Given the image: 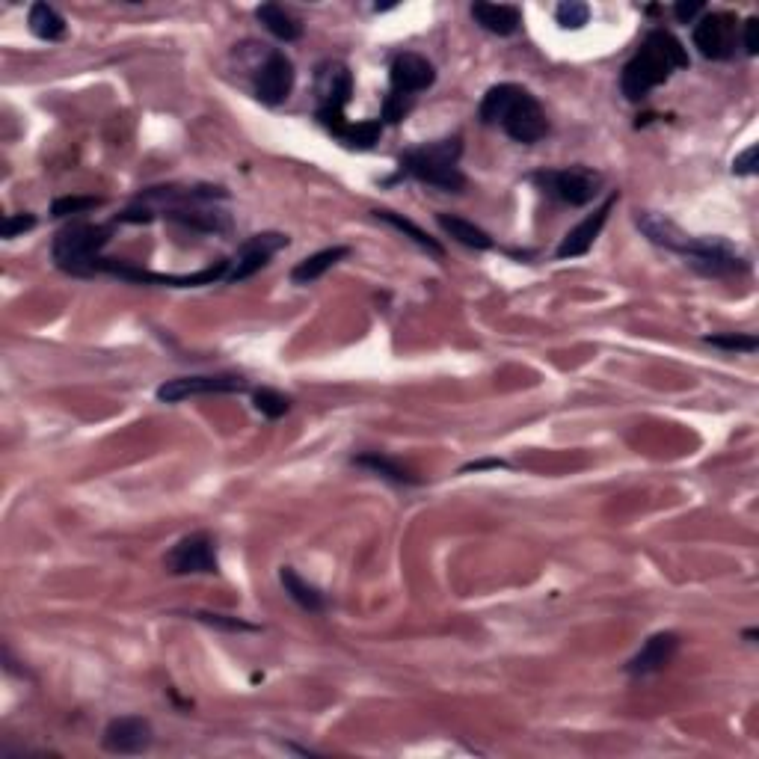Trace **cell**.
I'll use <instances>...</instances> for the list:
<instances>
[{
    "label": "cell",
    "mask_w": 759,
    "mask_h": 759,
    "mask_svg": "<svg viewBox=\"0 0 759 759\" xmlns=\"http://www.w3.org/2000/svg\"><path fill=\"white\" fill-rule=\"evenodd\" d=\"M478 116L484 125H502L513 143L531 146L549 134V119L540 101L519 84L490 86L481 98Z\"/></svg>",
    "instance_id": "6da1fadb"
},
{
    "label": "cell",
    "mask_w": 759,
    "mask_h": 759,
    "mask_svg": "<svg viewBox=\"0 0 759 759\" xmlns=\"http://www.w3.org/2000/svg\"><path fill=\"white\" fill-rule=\"evenodd\" d=\"M688 66V51L682 42L668 30H653L647 33L641 51L623 66L620 75V89L629 101L647 98L656 86H662L676 69Z\"/></svg>",
    "instance_id": "7a4b0ae2"
},
{
    "label": "cell",
    "mask_w": 759,
    "mask_h": 759,
    "mask_svg": "<svg viewBox=\"0 0 759 759\" xmlns=\"http://www.w3.org/2000/svg\"><path fill=\"white\" fill-rule=\"evenodd\" d=\"M460 155H463L460 137H445V140L427 143V146L410 149L401 155V175H410V178L430 184V187H439L445 193H460L466 187V175L457 167Z\"/></svg>",
    "instance_id": "3957f363"
},
{
    "label": "cell",
    "mask_w": 759,
    "mask_h": 759,
    "mask_svg": "<svg viewBox=\"0 0 759 759\" xmlns=\"http://www.w3.org/2000/svg\"><path fill=\"white\" fill-rule=\"evenodd\" d=\"M110 244V226L101 223H69L54 235L51 258L63 273L72 276H95L101 250Z\"/></svg>",
    "instance_id": "277c9868"
},
{
    "label": "cell",
    "mask_w": 759,
    "mask_h": 759,
    "mask_svg": "<svg viewBox=\"0 0 759 759\" xmlns=\"http://www.w3.org/2000/svg\"><path fill=\"white\" fill-rule=\"evenodd\" d=\"M531 181L543 193H549L567 205H588L599 196V187H602V175L588 167L543 169V172H534Z\"/></svg>",
    "instance_id": "5b68a950"
},
{
    "label": "cell",
    "mask_w": 759,
    "mask_h": 759,
    "mask_svg": "<svg viewBox=\"0 0 759 759\" xmlns=\"http://www.w3.org/2000/svg\"><path fill=\"white\" fill-rule=\"evenodd\" d=\"M691 39L700 57L715 63L730 60L739 42V18L733 12H703V18L694 21Z\"/></svg>",
    "instance_id": "8992f818"
},
{
    "label": "cell",
    "mask_w": 759,
    "mask_h": 759,
    "mask_svg": "<svg viewBox=\"0 0 759 759\" xmlns=\"http://www.w3.org/2000/svg\"><path fill=\"white\" fill-rule=\"evenodd\" d=\"M164 564L172 576H211L220 570L217 543L208 531H193L169 549Z\"/></svg>",
    "instance_id": "52a82bcc"
},
{
    "label": "cell",
    "mask_w": 759,
    "mask_h": 759,
    "mask_svg": "<svg viewBox=\"0 0 759 759\" xmlns=\"http://www.w3.org/2000/svg\"><path fill=\"white\" fill-rule=\"evenodd\" d=\"M682 258H688V264L697 273L715 276V279L748 273V261L736 253L727 241H721V238H694L691 235L688 247L682 250Z\"/></svg>",
    "instance_id": "ba28073f"
},
{
    "label": "cell",
    "mask_w": 759,
    "mask_h": 759,
    "mask_svg": "<svg viewBox=\"0 0 759 759\" xmlns=\"http://www.w3.org/2000/svg\"><path fill=\"white\" fill-rule=\"evenodd\" d=\"M247 380L238 374H193V377H175L158 386V401L164 404H181L187 398L199 395H241L247 392Z\"/></svg>",
    "instance_id": "9c48e42d"
},
{
    "label": "cell",
    "mask_w": 759,
    "mask_h": 759,
    "mask_svg": "<svg viewBox=\"0 0 759 759\" xmlns=\"http://www.w3.org/2000/svg\"><path fill=\"white\" fill-rule=\"evenodd\" d=\"M155 742V733H152V724L140 715H125V718H113L107 727H104V736H101V748L107 754H116V757H134V754H146Z\"/></svg>",
    "instance_id": "30bf717a"
},
{
    "label": "cell",
    "mask_w": 759,
    "mask_h": 759,
    "mask_svg": "<svg viewBox=\"0 0 759 759\" xmlns=\"http://www.w3.org/2000/svg\"><path fill=\"white\" fill-rule=\"evenodd\" d=\"M288 247V235L282 232H261V235H253L250 241L241 244V250L235 253V258H229V276L226 282H244L255 276L258 270H264L270 264V258Z\"/></svg>",
    "instance_id": "8fae6325"
},
{
    "label": "cell",
    "mask_w": 759,
    "mask_h": 759,
    "mask_svg": "<svg viewBox=\"0 0 759 759\" xmlns=\"http://www.w3.org/2000/svg\"><path fill=\"white\" fill-rule=\"evenodd\" d=\"M294 63L282 54V51H273L264 66L258 69V78H255V98L267 107H276L282 104L291 89H294Z\"/></svg>",
    "instance_id": "7c38bea8"
},
{
    "label": "cell",
    "mask_w": 759,
    "mask_h": 759,
    "mask_svg": "<svg viewBox=\"0 0 759 759\" xmlns=\"http://www.w3.org/2000/svg\"><path fill=\"white\" fill-rule=\"evenodd\" d=\"M679 653V635L676 632H656L653 638H647V644L626 662V674L629 676H653L665 671L674 656Z\"/></svg>",
    "instance_id": "4fadbf2b"
},
{
    "label": "cell",
    "mask_w": 759,
    "mask_h": 759,
    "mask_svg": "<svg viewBox=\"0 0 759 759\" xmlns=\"http://www.w3.org/2000/svg\"><path fill=\"white\" fill-rule=\"evenodd\" d=\"M617 205V193H611L593 214H588L579 226H573L567 235H564V241H561V247L555 250L558 258H579V255H585L593 247V241L599 238V232H602V226L608 223V214H611V208Z\"/></svg>",
    "instance_id": "5bb4252c"
},
{
    "label": "cell",
    "mask_w": 759,
    "mask_h": 759,
    "mask_svg": "<svg viewBox=\"0 0 759 759\" xmlns=\"http://www.w3.org/2000/svg\"><path fill=\"white\" fill-rule=\"evenodd\" d=\"M389 81H392V89H395V92L416 95V92H424V89L433 86V81H436V69H433L430 60H424L422 54H398V57L392 60Z\"/></svg>",
    "instance_id": "9a60e30c"
},
{
    "label": "cell",
    "mask_w": 759,
    "mask_h": 759,
    "mask_svg": "<svg viewBox=\"0 0 759 759\" xmlns=\"http://www.w3.org/2000/svg\"><path fill=\"white\" fill-rule=\"evenodd\" d=\"M315 84H318V98H321L318 110H341L344 113V107H347V101L353 95V78H350L347 66L344 63H324V66H318Z\"/></svg>",
    "instance_id": "2e32d148"
},
{
    "label": "cell",
    "mask_w": 759,
    "mask_h": 759,
    "mask_svg": "<svg viewBox=\"0 0 759 759\" xmlns=\"http://www.w3.org/2000/svg\"><path fill=\"white\" fill-rule=\"evenodd\" d=\"M167 220L172 223H181L187 229H196V232H229L232 229V220L226 211H217V208H205V202H196V205H178V208H169L164 211Z\"/></svg>",
    "instance_id": "e0dca14e"
},
{
    "label": "cell",
    "mask_w": 759,
    "mask_h": 759,
    "mask_svg": "<svg viewBox=\"0 0 759 759\" xmlns=\"http://www.w3.org/2000/svg\"><path fill=\"white\" fill-rule=\"evenodd\" d=\"M472 18L493 36H513L522 24V12L510 3H472Z\"/></svg>",
    "instance_id": "ac0fdd59"
},
{
    "label": "cell",
    "mask_w": 759,
    "mask_h": 759,
    "mask_svg": "<svg viewBox=\"0 0 759 759\" xmlns=\"http://www.w3.org/2000/svg\"><path fill=\"white\" fill-rule=\"evenodd\" d=\"M353 466L368 469L371 475L386 478V481L401 484V487H416V484H422V478H419L416 472H410L407 466H401L398 460H392V457H386V454H380V451H368V454L353 457Z\"/></svg>",
    "instance_id": "d6986e66"
},
{
    "label": "cell",
    "mask_w": 759,
    "mask_h": 759,
    "mask_svg": "<svg viewBox=\"0 0 759 759\" xmlns=\"http://www.w3.org/2000/svg\"><path fill=\"white\" fill-rule=\"evenodd\" d=\"M436 223L448 238H454L457 244H463L469 250H493V238L481 226H475L472 220H463L457 214H436Z\"/></svg>",
    "instance_id": "ffe728a7"
},
{
    "label": "cell",
    "mask_w": 759,
    "mask_h": 759,
    "mask_svg": "<svg viewBox=\"0 0 759 759\" xmlns=\"http://www.w3.org/2000/svg\"><path fill=\"white\" fill-rule=\"evenodd\" d=\"M350 255V247H327V250H321V253L309 255V258H303L294 270H291V282L294 285H312V282H318L327 270H333L341 258H347Z\"/></svg>",
    "instance_id": "44dd1931"
},
{
    "label": "cell",
    "mask_w": 759,
    "mask_h": 759,
    "mask_svg": "<svg viewBox=\"0 0 759 759\" xmlns=\"http://www.w3.org/2000/svg\"><path fill=\"white\" fill-rule=\"evenodd\" d=\"M255 18L264 24V30L267 33H273L279 42H297L300 36H303V24L291 15V12H285L279 3H261L258 9H255Z\"/></svg>",
    "instance_id": "7402d4cb"
},
{
    "label": "cell",
    "mask_w": 759,
    "mask_h": 759,
    "mask_svg": "<svg viewBox=\"0 0 759 759\" xmlns=\"http://www.w3.org/2000/svg\"><path fill=\"white\" fill-rule=\"evenodd\" d=\"M30 33L42 42H60L66 36V18L51 6V3H33L30 15H27Z\"/></svg>",
    "instance_id": "603a6c76"
},
{
    "label": "cell",
    "mask_w": 759,
    "mask_h": 759,
    "mask_svg": "<svg viewBox=\"0 0 759 759\" xmlns=\"http://www.w3.org/2000/svg\"><path fill=\"white\" fill-rule=\"evenodd\" d=\"M279 582H282V588L285 593L303 608V611H312V614H318V611H324L327 608V602H324V593L318 591V588H312L309 582H303L300 576H297V570L294 567H282L279 570Z\"/></svg>",
    "instance_id": "cb8c5ba5"
},
{
    "label": "cell",
    "mask_w": 759,
    "mask_h": 759,
    "mask_svg": "<svg viewBox=\"0 0 759 759\" xmlns=\"http://www.w3.org/2000/svg\"><path fill=\"white\" fill-rule=\"evenodd\" d=\"M374 217H377V220H383V223H389L392 229H398V232H401V235H407L410 241H416V244H419L422 250H427V253L439 255V258L445 255L442 244H439V241H433V238L424 232L422 226H416L413 220H407V217H401V214H395V211H386V208H377V211H374Z\"/></svg>",
    "instance_id": "d4e9b609"
},
{
    "label": "cell",
    "mask_w": 759,
    "mask_h": 759,
    "mask_svg": "<svg viewBox=\"0 0 759 759\" xmlns=\"http://www.w3.org/2000/svg\"><path fill=\"white\" fill-rule=\"evenodd\" d=\"M333 134H336L341 143H347V146H353V149H371L377 140H380V134H383V122L380 119H368V122H356V125H350L347 119L333 128Z\"/></svg>",
    "instance_id": "484cf974"
},
{
    "label": "cell",
    "mask_w": 759,
    "mask_h": 759,
    "mask_svg": "<svg viewBox=\"0 0 759 759\" xmlns=\"http://www.w3.org/2000/svg\"><path fill=\"white\" fill-rule=\"evenodd\" d=\"M253 404L264 419H282L291 410V401L276 389H258L253 395Z\"/></svg>",
    "instance_id": "4316f807"
},
{
    "label": "cell",
    "mask_w": 759,
    "mask_h": 759,
    "mask_svg": "<svg viewBox=\"0 0 759 759\" xmlns=\"http://www.w3.org/2000/svg\"><path fill=\"white\" fill-rule=\"evenodd\" d=\"M555 18L564 30H582L591 21V6L582 0H567L555 9Z\"/></svg>",
    "instance_id": "83f0119b"
},
{
    "label": "cell",
    "mask_w": 759,
    "mask_h": 759,
    "mask_svg": "<svg viewBox=\"0 0 759 759\" xmlns=\"http://www.w3.org/2000/svg\"><path fill=\"white\" fill-rule=\"evenodd\" d=\"M703 341L721 350H736V353H754L759 347V338L751 333H724V336H706Z\"/></svg>",
    "instance_id": "f1b7e54d"
},
{
    "label": "cell",
    "mask_w": 759,
    "mask_h": 759,
    "mask_svg": "<svg viewBox=\"0 0 759 759\" xmlns=\"http://www.w3.org/2000/svg\"><path fill=\"white\" fill-rule=\"evenodd\" d=\"M98 205H101V199H95V196H63L51 205V214L54 217H72V214H86Z\"/></svg>",
    "instance_id": "f546056e"
},
{
    "label": "cell",
    "mask_w": 759,
    "mask_h": 759,
    "mask_svg": "<svg viewBox=\"0 0 759 759\" xmlns=\"http://www.w3.org/2000/svg\"><path fill=\"white\" fill-rule=\"evenodd\" d=\"M413 98H416V95H404V92H395V89H392V92L386 95V101H383V119L392 122V125L401 122V119L413 110Z\"/></svg>",
    "instance_id": "4dcf8cb0"
},
{
    "label": "cell",
    "mask_w": 759,
    "mask_h": 759,
    "mask_svg": "<svg viewBox=\"0 0 759 759\" xmlns=\"http://www.w3.org/2000/svg\"><path fill=\"white\" fill-rule=\"evenodd\" d=\"M196 620L208 623V626H217V629H229V632H255L258 626L247 623V620H238V617H223V614H205V611H196L193 614Z\"/></svg>",
    "instance_id": "1f68e13d"
},
{
    "label": "cell",
    "mask_w": 759,
    "mask_h": 759,
    "mask_svg": "<svg viewBox=\"0 0 759 759\" xmlns=\"http://www.w3.org/2000/svg\"><path fill=\"white\" fill-rule=\"evenodd\" d=\"M36 226V217L33 214H9L6 220H3V238H18L21 232H30Z\"/></svg>",
    "instance_id": "d6a6232c"
},
{
    "label": "cell",
    "mask_w": 759,
    "mask_h": 759,
    "mask_svg": "<svg viewBox=\"0 0 759 759\" xmlns=\"http://www.w3.org/2000/svg\"><path fill=\"white\" fill-rule=\"evenodd\" d=\"M706 12V3H700V0H694V3H688V0H679L674 6V15L679 24H694L697 21V15H703Z\"/></svg>",
    "instance_id": "836d02e7"
},
{
    "label": "cell",
    "mask_w": 759,
    "mask_h": 759,
    "mask_svg": "<svg viewBox=\"0 0 759 759\" xmlns=\"http://www.w3.org/2000/svg\"><path fill=\"white\" fill-rule=\"evenodd\" d=\"M742 42H745V51H748L751 57H757L759 54V18L757 15H751V18L742 24Z\"/></svg>",
    "instance_id": "e575fe53"
},
{
    "label": "cell",
    "mask_w": 759,
    "mask_h": 759,
    "mask_svg": "<svg viewBox=\"0 0 759 759\" xmlns=\"http://www.w3.org/2000/svg\"><path fill=\"white\" fill-rule=\"evenodd\" d=\"M733 172H736V175H757V146L745 149V152L733 161Z\"/></svg>",
    "instance_id": "d590c367"
},
{
    "label": "cell",
    "mask_w": 759,
    "mask_h": 759,
    "mask_svg": "<svg viewBox=\"0 0 759 759\" xmlns=\"http://www.w3.org/2000/svg\"><path fill=\"white\" fill-rule=\"evenodd\" d=\"M481 469H507L505 460H475V463H466L460 472H481Z\"/></svg>",
    "instance_id": "8d00e7d4"
}]
</instances>
